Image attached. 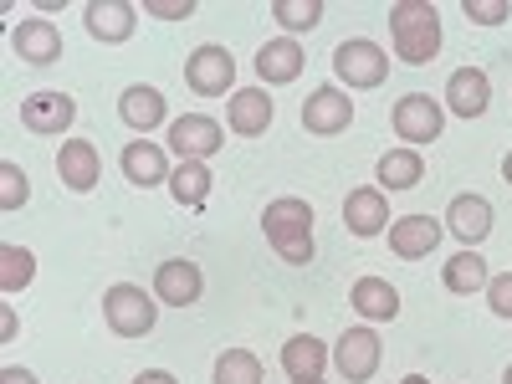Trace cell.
Returning <instances> with one entry per match:
<instances>
[{"instance_id": "cell-38", "label": "cell", "mask_w": 512, "mask_h": 384, "mask_svg": "<svg viewBox=\"0 0 512 384\" xmlns=\"http://www.w3.org/2000/svg\"><path fill=\"white\" fill-rule=\"evenodd\" d=\"M502 180H507V185H512V154H507V159H502Z\"/></svg>"}, {"instance_id": "cell-26", "label": "cell", "mask_w": 512, "mask_h": 384, "mask_svg": "<svg viewBox=\"0 0 512 384\" xmlns=\"http://www.w3.org/2000/svg\"><path fill=\"white\" fill-rule=\"evenodd\" d=\"M169 195H175L180 205H190V210H200L210 200V169L200 159H180V169L169 175Z\"/></svg>"}, {"instance_id": "cell-29", "label": "cell", "mask_w": 512, "mask_h": 384, "mask_svg": "<svg viewBox=\"0 0 512 384\" xmlns=\"http://www.w3.org/2000/svg\"><path fill=\"white\" fill-rule=\"evenodd\" d=\"M36 277V256L26 246H0V292H21Z\"/></svg>"}, {"instance_id": "cell-17", "label": "cell", "mask_w": 512, "mask_h": 384, "mask_svg": "<svg viewBox=\"0 0 512 384\" xmlns=\"http://www.w3.org/2000/svg\"><path fill=\"white\" fill-rule=\"evenodd\" d=\"M272 98H267V88H236L231 93V103H226V123H231V134H241V139H256V134H267L272 128Z\"/></svg>"}, {"instance_id": "cell-11", "label": "cell", "mask_w": 512, "mask_h": 384, "mask_svg": "<svg viewBox=\"0 0 512 384\" xmlns=\"http://www.w3.org/2000/svg\"><path fill=\"white\" fill-rule=\"evenodd\" d=\"M441 221L436 216H400L390 221V251L400 256V262H420V256H431L441 246Z\"/></svg>"}, {"instance_id": "cell-8", "label": "cell", "mask_w": 512, "mask_h": 384, "mask_svg": "<svg viewBox=\"0 0 512 384\" xmlns=\"http://www.w3.org/2000/svg\"><path fill=\"white\" fill-rule=\"evenodd\" d=\"M354 123V98L349 93H338L333 82H323V88L308 93L303 103V128L318 139H333V134H344V128Z\"/></svg>"}, {"instance_id": "cell-9", "label": "cell", "mask_w": 512, "mask_h": 384, "mask_svg": "<svg viewBox=\"0 0 512 384\" xmlns=\"http://www.w3.org/2000/svg\"><path fill=\"white\" fill-rule=\"evenodd\" d=\"M379 333L374 328H349L344 338H338V349H333V364H338V374H344L349 384H364V379H374V369H379Z\"/></svg>"}, {"instance_id": "cell-30", "label": "cell", "mask_w": 512, "mask_h": 384, "mask_svg": "<svg viewBox=\"0 0 512 384\" xmlns=\"http://www.w3.org/2000/svg\"><path fill=\"white\" fill-rule=\"evenodd\" d=\"M272 16L287 31H313L323 21V0H272Z\"/></svg>"}, {"instance_id": "cell-15", "label": "cell", "mask_w": 512, "mask_h": 384, "mask_svg": "<svg viewBox=\"0 0 512 384\" xmlns=\"http://www.w3.org/2000/svg\"><path fill=\"white\" fill-rule=\"evenodd\" d=\"M72 118H77L72 93H31V98H21V123L31 128V134H67Z\"/></svg>"}, {"instance_id": "cell-12", "label": "cell", "mask_w": 512, "mask_h": 384, "mask_svg": "<svg viewBox=\"0 0 512 384\" xmlns=\"http://www.w3.org/2000/svg\"><path fill=\"white\" fill-rule=\"evenodd\" d=\"M11 47H16V57L31 62V67H52V62L62 57V31H57L47 16H31V21H21V26L11 31Z\"/></svg>"}, {"instance_id": "cell-31", "label": "cell", "mask_w": 512, "mask_h": 384, "mask_svg": "<svg viewBox=\"0 0 512 384\" xmlns=\"http://www.w3.org/2000/svg\"><path fill=\"white\" fill-rule=\"evenodd\" d=\"M26 195H31L26 169H21L16 159H6V164H0V210H21V205H26Z\"/></svg>"}, {"instance_id": "cell-18", "label": "cell", "mask_w": 512, "mask_h": 384, "mask_svg": "<svg viewBox=\"0 0 512 384\" xmlns=\"http://www.w3.org/2000/svg\"><path fill=\"white\" fill-rule=\"evenodd\" d=\"M118 164H123V180L128 185H139V190H154V185H169V159H164V149L159 144H149V139H134L123 154H118Z\"/></svg>"}, {"instance_id": "cell-22", "label": "cell", "mask_w": 512, "mask_h": 384, "mask_svg": "<svg viewBox=\"0 0 512 384\" xmlns=\"http://www.w3.org/2000/svg\"><path fill=\"white\" fill-rule=\"evenodd\" d=\"M303 47H297L292 36H277V41H267L262 52H256V72H262V82L267 88H282V82H297L303 77Z\"/></svg>"}, {"instance_id": "cell-35", "label": "cell", "mask_w": 512, "mask_h": 384, "mask_svg": "<svg viewBox=\"0 0 512 384\" xmlns=\"http://www.w3.org/2000/svg\"><path fill=\"white\" fill-rule=\"evenodd\" d=\"M0 384H36V374H31V369H16V364H6V369H0Z\"/></svg>"}, {"instance_id": "cell-33", "label": "cell", "mask_w": 512, "mask_h": 384, "mask_svg": "<svg viewBox=\"0 0 512 384\" xmlns=\"http://www.w3.org/2000/svg\"><path fill=\"white\" fill-rule=\"evenodd\" d=\"M487 303H492L497 318H512V272H502V277L487 282Z\"/></svg>"}, {"instance_id": "cell-39", "label": "cell", "mask_w": 512, "mask_h": 384, "mask_svg": "<svg viewBox=\"0 0 512 384\" xmlns=\"http://www.w3.org/2000/svg\"><path fill=\"white\" fill-rule=\"evenodd\" d=\"M400 384H431V379H425V374H405Z\"/></svg>"}, {"instance_id": "cell-19", "label": "cell", "mask_w": 512, "mask_h": 384, "mask_svg": "<svg viewBox=\"0 0 512 384\" xmlns=\"http://www.w3.org/2000/svg\"><path fill=\"white\" fill-rule=\"evenodd\" d=\"M82 21H88V36H98V41H108V47H118V41L134 36L139 11L128 6V0H93V6L82 11Z\"/></svg>"}, {"instance_id": "cell-20", "label": "cell", "mask_w": 512, "mask_h": 384, "mask_svg": "<svg viewBox=\"0 0 512 384\" xmlns=\"http://www.w3.org/2000/svg\"><path fill=\"white\" fill-rule=\"evenodd\" d=\"M344 226L354 231V236H379V231H390V200H384V190L379 185H369V190H354L349 200H344Z\"/></svg>"}, {"instance_id": "cell-13", "label": "cell", "mask_w": 512, "mask_h": 384, "mask_svg": "<svg viewBox=\"0 0 512 384\" xmlns=\"http://www.w3.org/2000/svg\"><path fill=\"white\" fill-rule=\"evenodd\" d=\"M57 175L72 195H88L98 180H103V159L93 149V139H67L62 154H57Z\"/></svg>"}, {"instance_id": "cell-37", "label": "cell", "mask_w": 512, "mask_h": 384, "mask_svg": "<svg viewBox=\"0 0 512 384\" xmlns=\"http://www.w3.org/2000/svg\"><path fill=\"white\" fill-rule=\"evenodd\" d=\"M0 338H6V344H11V338H16V313H11V308L0 313Z\"/></svg>"}, {"instance_id": "cell-1", "label": "cell", "mask_w": 512, "mask_h": 384, "mask_svg": "<svg viewBox=\"0 0 512 384\" xmlns=\"http://www.w3.org/2000/svg\"><path fill=\"white\" fill-rule=\"evenodd\" d=\"M262 231L272 241V251L282 256L287 267H308L313 262V205L297 200V195H282L262 210Z\"/></svg>"}, {"instance_id": "cell-10", "label": "cell", "mask_w": 512, "mask_h": 384, "mask_svg": "<svg viewBox=\"0 0 512 384\" xmlns=\"http://www.w3.org/2000/svg\"><path fill=\"white\" fill-rule=\"evenodd\" d=\"M200 292H205V277H200L195 262H185V256H175V262H159V272H154V297H159V303L190 308V303H200Z\"/></svg>"}, {"instance_id": "cell-32", "label": "cell", "mask_w": 512, "mask_h": 384, "mask_svg": "<svg viewBox=\"0 0 512 384\" xmlns=\"http://www.w3.org/2000/svg\"><path fill=\"white\" fill-rule=\"evenodd\" d=\"M461 11H466V21H477V26H502L512 16L507 0H461Z\"/></svg>"}, {"instance_id": "cell-3", "label": "cell", "mask_w": 512, "mask_h": 384, "mask_svg": "<svg viewBox=\"0 0 512 384\" xmlns=\"http://www.w3.org/2000/svg\"><path fill=\"white\" fill-rule=\"evenodd\" d=\"M103 318L118 338H144L154 333V318H159V297H149L144 287L134 282H118L103 292Z\"/></svg>"}, {"instance_id": "cell-25", "label": "cell", "mask_w": 512, "mask_h": 384, "mask_svg": "<svg viewBox=\"0 0 512 384\" xmlns=\"http://www.w3.org/2000/svg\"><path fill=\"white\" fill-rule=\"evenodd\" d=\"M420 175H425L420 149H390L379 159V190H415Z\"/></svg>"}, {"instance_id": "cell-40", "label": "cell", "mask_w": 512, "mask_h": 384, "mask_svg": "<svg viewBox=\"0 0 512 384\" xmlns=\"http://www.w3.org/2000/svg\"><path fill=\"white\" fill-rule=\"evenodd\" d=\"M292 384H323V379H292Z\"/></svg>"}, {"instance_id": "cell-23", "label": "cell", "mask_w": 512, "mask_h": 384, "mask_svg": "<svg viewBox=\"0 0 512 384\" xmlns=\"http://www.w3.org/2000/svg\"><path fill=\"white\" fill-rule=\"evenodd\" d=\"M349 303H354V313L369 318V323H395V318H400V292L384 282V277H359V282L349 287Z\"/></svg>"}, {"instance_id": "cell-14", "label": "cell", "mask_w": 512, "mask_h": 384, "mask_svg": "<svg viewBox=\"0 0 512 384\" xmlns=\"http://www.w3.org/2000/svg\"><path fill=\"white\" fill-rule=\"evenodd\" d=\"M446 231L472 251L477 241H487L492 236V200H482V195H456L451 205H446Z\"/></svg>"}, {"instance_id": "cell-7", "label": "cell", "mask_w": 512, "mask_h": 384, "mask_svg": "<svg viewBox=\"0 0 512 384\" xmlns=\"http://www.w3.org/2000/svg\"><path fill=\"white\" fill-rule=\"evenodd\" d=\"M169 149H175L180 159H210V154H221L226 149V128L216 118H205V113H185L169 123Z\"/></svg>"}, {"instance_id": "cell-21", "label": "cell", "mask_w": 512, "mask_h": 384, "mask_svg": "<svg viewBox=\"0 0 512 384\" xmlns=\"http://www.w3.org/2000/svg\"><path fill=\"white\" fill-rule=\"evenodd\" d=\"M164 113H169V103H164L159 88H149V82H134V88H123V98H118V118L134 128V134H154L164 123Z\"/></svg>"}, {"instance_id": "cell-5", "label": "cell", "mask_w": 512, "mask_h": 384, "mask_svg": "<svg viewBox=\"0 0 512 384\" xmlns=\"http://www.w3.org/2000/svg\"><path fill=\"white\" fill-rule=\"evenodd\" d=\"M441 128H446V113L431 93H405L395 103V134L410 144V149H425V144H436L441 139Z\"/></svg>"}, {"instance_id": "cell-27", "label": "cell", "mask_w": 512, "mask_h": 384, "mask_svg": "<svg viewBox=\"0 0 512 384\" xmlns=\"http://www.w3.org/2000/svg\"><path fill=\"white\" fill-rule=\"evenodd\" d=\"M487 282H492V272H487V262L477 251H456L451 262H446V292H487Z\"/></svg>"}, {"instance_id": "cell-16", "label": "cell", "mask_w": 512, "mask_h": 384, "mask_svg": "<svg viewBox=\"0 0 512 384\" xmlns=\"http://www.w3.org/2000/svg\"><path fill=\"white\" fill-rule=\"evenodd\" d=\"M487 103H492V82H487L482 67H456L446 77V108L456 118H482Z\"/></svg>"}, {"instance_id": "cell-4", "label": "cell", "mask_w": 512, "mask_h": 384, "mask_svg": "<svg viewBox=\"0 0 512 384\" xmlns=\"http://www.w3.org/2000/svg\"><path fill=\"white\" fill-rule=\"evenodd\" d=\"M333 77L349 82V88H379V82L390 77V57H384V47H374L369 36L338 41L333 47Z\"/></svg>"}, {"instance_id": "cell-36", "label": "cell", "mask_w": 512, "mask_h": 384, "mask_svg": "<svg viewBox=\"0 0 512 384\" xmlns=\"http://www.w3.org/2000/svg\"><path fill=\"white\" fill-rule=\"evenodd\" d=\"M134 384H180V379H175V374H164V369H144Z\"/></svg>"}, {"instance_id": "cell-24", "label": "cell", "mask_w": 512, "mask_h": 384, "mask_svg": "<svg viewBox=\"0 0 512 384\" xmlns=\"http://www.w3.org/2000/svg\"><path fill=\"white\" fill-rule=\"evenodd\" d=\"M323 364H328V344H318L313 333H297L282 344V369L287 379H323Z\"/></svg>"}, {"instance_id": "cell-34", "label": "cell", "mask_w": 512, "mask_h": 384, "mask_svg": "<svg viewBox=\"0 0 512 384\" xmlns=\"http://www.w3.org/2000/svg\"><path fill=\"white\" fill-rule=\"evenodd\" d=\"M144 16H159V21H185V16H195V0H144Z\"/></svg>"}, {"instance_id": "cell-28", "label": "cell", "mask_w": 512, "mask_h": 384, "mask_svg": "<svg viewBox=\"0 0 512 384\" xmlns=\"http://www.w3.org/2000/svg\"><path fill=\"white\" fill-rule=\"evenodd\" d=\"M216 384H262V359L251 349H226L216 359Z\"/></svg>"}, {"instance_id": "cell-41", "label": "cell", "mask_w": 512, "mask_h": 384, "mask_svg": "<svg viewBox=\"0 0 512 384\" xmlns=\"http://www.w3.org/2000/svg\"><path fill=\"white\" fill-rule=\"evenodd\" d=\"M502 384H512V364H507V374H502Z\"/></svg>"}, {"instance_id": "cell-2", "label": "cell", "mask_w": 512, "mask_h": 384, "mask_svg": "<svg viewBox=\"0 0 512 384\" xmlns=\"http://www.w3.org/2000/svg\"><path fill=\"white\" fill-rule=\"evenodd\" d=\"M390 36H395V57L410 67L436 62L441 52V11L431 0H400L390 6Z\"/></svg>"}, {"instance_id": "cell-6", "label": "cell", "mask_w": 512, "mask_h": 384, "mask_svg": "<svg viewBox=\"0 0 512 384\" xmlns=\"http://www.w3.org/2000/svg\"><path fill=\"white\" fill-rule=\"evenodd\" d=\"M185 82H190L200 98H221L231 82H236V57L226 47H216V41H205V47H195L185 57Z\"/></svg>"}]
</instances>
